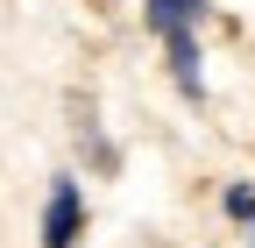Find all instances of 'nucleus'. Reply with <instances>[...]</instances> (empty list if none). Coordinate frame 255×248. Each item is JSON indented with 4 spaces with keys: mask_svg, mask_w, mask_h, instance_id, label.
<instances>
[{
    "mask_svg": "<svg viewBox=\"0 0 255 248\" xmlns=\"http://www.w3.org/2000/svg\"><path fill=\"white\" fill-rule=\"evenodd\" d=\"M184 7H191V14H199V21H206V14H213V0H184Z\"/></svg>",
    "mask_w": 255,
    "mask_h": 248,
    "instance_id": "obj_5",
    "label": "nucleus"
},
{
    "mask_svg": "<svg viewBox=\"0 0 255 248\" xmlns=\"http://www.w3.org/2000/svg\"><path fill=\"white\" fill-rule=\"evenodd\" d=\"M85 234V192L78 177H50V199H43V248H78Z\"/></svg>",
    "mask_w": 255,
    "mask_h": 248,
    "instance_id": "obj_1",
    "label": "nucleus"
},
{
    "mask_svg": "<svg viewBox=\"0 0 255 248\" xmlns=\"http://www.w3.org/2000/svg\"><path fill=\"white\" fill-rule=\"evenodd\" d=\"M227 220H241V227H255V184H227Z\"/></svg>",
    "mask_w": 255,
    "mask_h": 248,
    "instance_id": "obj_4",
    "label": "nucleus"
},
{
    "mask_svg": "<svg viewBox=\"0 0 255 248\" xmlns=\"http://www.w3.org/2000/svg\"><path fill=\"white\" fill-rule=\"evenodd\" d=\"M248 248H255V227H248Z\"/></svg>",
    "mask_w": 255,
    "mask_h": 248,
    "instance_id": "obj_6",
    "label": "nucleus"
},
{
    "mask_svg": "<svg viewBox=\"0 0 255 248\" xmlns=\"http://www.w3.org/2000/svg\"><path fill=\"white\" fill-rule=\"evenodd\" d=\"M163 57H170V78H177L184 100H206V50H199V28L163 36Z\"/></svg>",
    "mask_w": 255,
    "mask_h": 248,
    "instance_id": "obj_2",
    "label": "nucleus"
},
{
    "mask_svg": "<svg viewBox=\"0 0 255 248\" xmlns=\"http://www.w3.org/2000/svg\"><path fill=\"white\" fill-rule=\"evenodd\" d=\"M142 21H149V36H156V43L177 36V28H199V14H191L184 0H142Z\"/></svg>",
    "mask_w": 255,
    "mask_h": 248,
    "instance_id": "obj_3",
    "label": "nucleus"
}]
</instances>
